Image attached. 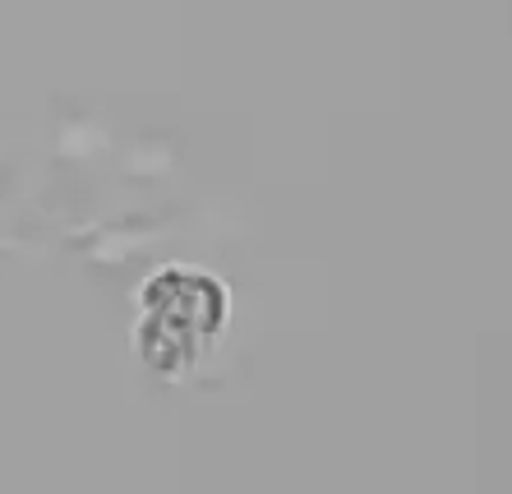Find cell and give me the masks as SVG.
<instances>
[{"mask_svg": "<svg viewBox=\"0 0 512 494\" xmlns=\"http://www.w3.org/2000/svg\"><path fill=\"white\" fill-rule=\"evenodd\" d=\"M227 324L222 282L194 268H167L143 287L139 301V356L153 370L176 374L199 361V351Z\"/></svg>", "mask_w": 512, "mask_h": 494, "instance_id": "cell-1", "label": "cell"}]
</instances>
